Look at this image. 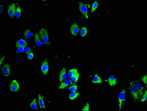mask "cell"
Wrapping results in <instances>:
<instances>
[{"label":"cell","mask_w":147,"mask_h":111,"mask_svg":"<svg viewBox=\"0 0 147 111\" xmlns=\"http://www.w3.org/2000/svg\"><path fill=\"white\" fill-rule=\"evenodd\" d=\"M1 71L3 76L6 77H8L10 76L11 71L10 67L8 63L4 64L1 67Z\"/></svg>","instance_id":"obj_3"},{"label":"cell","mask_w":147,"mask_h":111,"mask_svg":"<svg viewBox=\"0 0 147 111\" xmlns=\"http://www.w3.org/2000/svg\"><path fill=\"white\" fill-rule=\"evenodd\" d=\"M25 46H22V47H19L16 50L17 53H21V52H23L24 51V49H25Z\"/></svg>","instance_id":"obj_30"},{"label":"cell","mask_w":147,"mask_h":111,"mask_svg":"<svg viewBox=\"0 0 147 111\" xmlns=\"http://www.w3.org/2000/svg\"><path fill=\"white\" fill-rule=\"evenodd\" d=\"M72 84V81L70 79H66L64 80V81L61 82L58 88L60 89H63Z\"/></svg>","instance_id":"obj_11"},{"label":"cell","mask_w":147,"mask_h":111,"mask_svg":"<svg viewBox=\"0 0 147 111\" xmlns=\"http://www.w3.org/2000/svg\"><path fill=\"white\" fill-rule=\"evenodd\" d=\"M147 91H146L143 95H142V97L141 100V101L142 102H144L145 101L147 100Z\"/></svg>","instance_id":"obj_27"},{"label":"cell","mask_w":147,"mask_h":111,"mask_svg":"<svg viewBox=\"0 0 147 111\" xmlns=\"http://www.w3.org/2000/svg\"><path fill=\"white\" fill-rule=\"evenodd\" d=\"M141 80L145 85H147V75L143 76L141 78Z\"/></svg>","instance_id":"obj_31"},{"label":"cell","mask_w":147,"mask_h":111,"mask_svg":"<svg viewBox=\"0 0 147 111\" xmlns=\"http://www.w3.org/2000/svg\"><path fill=\"white\" fill-rule=\"evenodd\" d=\"M38 101H39V105L41 109H45V102L44 101V97L42 95L40 94L38 95Z\"/></svg>","instance_id":"obj_15"},{"label":"cell","mask_w":147,"mask_h":111,"mask_svg":"<svg viewBox=\"0 0 147 111\" xmlns=\"http://www.w3.org/2000/svg\"><path fill=\"white\" fill-rule=\"evenodd\" d=\"M70 31L72 35L74 36L77 35L80 31L79 26L78 24L76 23L72 24L71 26Z\"/></svg>","instance_id":"obj_10"},{"label":"cell","mask_w":147,"mask_h":111,"mask_svg":"<svg viewBox=\"0 0 147 111\" xmlns=\"http://www.w3.org/2000/svg\"><path fill=\"white\" fill-rule=\"evenodd\" d=\"M21 9L20 7L18 6L16 9L15 16L16 18H19L21 15Z\"/></svg>","instance_id":"obj_23"},{"label":"cell","mask_w":147,"mask_h":111,"mask_svg":"<svg viewBox=\"0 0 147 111\" xmlns=\"http://www.w3.org/2000/svg\"><path fill=\"white\" fill-rule=\"evenodd\" d=\"M39 36L42 39L43 43L47 44L49 40V37L47 32L45 28H43L40 29L39 31Z\"/></svg>","instance_id":"obj_1"},{"label":"cell","mask_w":147,"mask_h":111,"mask_svg":"<svg viewBox=\"0 0 147 111\" xmlns=\"http://www.w3.org/2000/svg\"><path fill=\"white\" fill-rule=\"evenodd\" d=\"M80 93L79 92H76V91L75 92H71V93H70L69 95V97L70 99L71 100H74L76 99V98H78V97L80 95Z\"/></svg>","instance_id":"obj_17"},{"label":"cell","mask_w":147,"mask_h":111,"mask_svg":"<svg viewBox=\"0 0 147 111\" xmlns=\"http://www.w3.org/2000/svg\"><path fill=\"white\" fill-rule=\"evenodd\" d=\"M16 4L15 3H13L9 6L8 13L10 17H13L15 15L16 12Z\"/></svg>","instance_id":"obj_8"},{"label":"cell","mask_w":147,"mask_h":111,"mask_svg":"<svg viewBox=\"0 0 147 111\" xmlns=\"http://www.w3.org/2000/svg\"><path fill=\"white\" fill-rule=\"evenodd\" d=\"M137 88V90H138V95H143V86L140 83L137 82L136 85Z\"/></svg>","instance_id":"obj_19"},{"label":"cell","mask_w":147,"mask_h":111,"mask_svg":"<svg viewBox=\"0 0 147 111\" xmlns=\"http://www.w3.org/2000/svg\"><path fill=\"white\" fill-rule=\"evenodd\" d=\"M108 82L110 86H114L117 84V79L114 76H110L108 79Z\"/></svg>","instance_id":"obj_12"},{"label":"cell","mask_w":147,"mask_h":111,"mask_svg":"<svg viewBox=\"0 0 147 111\" xmlns=\"http://www.w3.org/2000/svg\"><path fill=\"white\" fill-rule=\"evenodd\" d=\"M35 44L37 46L39 47H42L43 46V42L41 41L39 35L37 33L35 34Z\"/></svg>","instance_id":"obj_14"},{"label":"cell","mask_w":147,"mask_h":111,"mask_svg":"<svg viewBox=\"0 0 147 111\" xmlns=\"http://www.w3.org/2000/svg\"><path fill=\"white\" fill-rule=\"evenodd\" d=\"M27 45H28V43L25 40L23 39H20L16 42V46L17 48L22 47V46L26 47Z\"/></svg>","instance_id":"obj_13"},{"label":"cell","mask_w":147,"mask_h":111,"mask_svg":"<svg viewBox=\"0 0 147 111\" xmlns=\"http://www.w3.org/2000/svg\"><path fill=\"white\" fill-rule=\"evenodd\" d=\"M79 76H80V74H79V73H78L71 78V80L72 81H73L74 82H77L78 79H79Z\"/></svg>","instance_id":"obj_26"},{"label":"cell","mask_w":147,"mask_h":111,"mask_svg":"<svg viewBox=\"0 0 147 111\" xmlns=\"http://www.w3.org/2000/svg\"><path fill=\"white\" fill-rule=\"evenodd\" d=\"M0 13L2 12V11L3 10V6L2 5H1L0 6Z\"/></svg>","instance_id":"obj_34"},{"label":"cell","mask_w":147,"mask_h":111,"mask_svg":"<svg viewBox=\"0 0 147 111\" xmlns=\"http://www.w3.org/2000/svg\"><path fill=\"white\" fill-rule=\"evenodd\" d=\"M33 57H34V54L32 52H31L27 54V58L29 60L33 59Z\"/></svg>","instance_id":"obj_32"},{"label":"cell","mask_w":147,"mask_h":111,"mask_svg":"<svg viewBox=\"0 0 147 111\" xmlns=\"http://www.w3.org/2000/svg\"><path fill=\"white\" fill-rule=\"evenodd\" d=\"M30 107L33 109H37L38 107H37V100L36 99H34L33 100L30 104Z\"/></svg>","instance_id":"obj_21"},{"label":"cell","mask_w":147,"mask_h":111,"mask_svg":"<svg viewBox=\"0 0 147 111\" xmlns=\"http://www.w3.org/2000/svg\"><path fill=\"white\" fill-rule=\"evenodd\" d=\"M5 56H3L1 58H0V67H2V64L3 63V61L5 59Z\"/></svg>","instance_id":"obj_33"},{"label":"cell","mask_w":147,"mask_h":111,"mask_svg":"<svg viewBox=\"0 0 147 111\" xmlns=\"http://www.w3.org/2000/svg\"><path fill=\"white\" fill-rule=\"evenodd\" d=\"M90 105L89 103H87L86 104L85 106L83 107L82 109V111H89L90 110Z\"/></svg>","instance_id":"obj_28"},{"label":"cell","mask_w":147,"mask_h":111,"mask_svg":"<svg viewBox=\"0 0 147 111\" xmlns=\"http://www.w3.org/2000/svg\"><path fill=\"white\" fill-rule=\"evenodd\" d=\"M125 97H126V91L124 89H123L119 94L118 96V97H117L118 100L119 101V111H120L122 109L123 102L125 100Z\"/></svg>","instance_id":"obj_5"},{"label":"cell","mask_w":147,"mask_h":111,"mask_svg":"<svg viewBox=\"0 0 147 111\" xmlns=\"http://www.w3.org/2000/svg\"><path fill=\"white\" fill-rule=\"evenodd\" d=\"M79 9L82 14L84 15L86 19H88L89 18L88 15V8L86 5L84 4L82 2H79Z\"/></svg>","instance_id":"obj_2"},{"label":"cell","mask_w":147,"mask_h":111,"mask_svg":"<svg viewBox=\"0 0 147 111\" xmlns=\"http://www.w3.org/2000/svg\"><path fill=\"white\" fill-rule=\"evenodd\" d=\"M68 75L67 73V70L65 68H63L60 72L59 76V80L60 82H62L67 78Z\"/></svg>","instance_id":"obj_9"},{"label":"cell","mask_w":147,"mask_h":111,"mask_svg":"<svg viewBox=\"0 0 147 111\" xmlns=\"http://www.w3.org/2000/svg\"><path fill=\"white\" fill-rule=\"evenodd\" d=\"M130 90L131 94L135 100H137L139 97L138 90L137 86L133 83H130Z\"/></svg>","instance_id":"obj_4"},{"label":"cell","mask_w":147,"mask_h":111,"mask_svg":"<svg viewBox=\"0 0 147 111\" xmlns=\"http://www.w3.org/2000/svg\"><path fill=\"white\" fill-rule=\"evenodd\" d=\"M99 3L98 1H96V0L94 1V2L92 4V7H91V12L92 13H93L94 11H95L97 9Z\"/></svg>","instance_id":"obj_24"},{"label":"cell","mask_w":147,"mask_h":111,"mask_svg":"<svg viewBox=\"0 0 147 111\" xmlns=\"http://www.w3.org/2000/svg\"><path fill=\"white\" fill-rule=\"evenodd\" d=\"M88 30L86 27L83 26L81 29L80 34L82 37H84L86 36L88 33Z\"/></svg>","instance_id":"obj_22"},{"label":"cell","mask_w":147,"mask_h":111,"mask_svg":"<svg viewBox=\"0 0 147 111\" xmlns=\"http://www.w3.org/2000/svg\"><path fill=\"white\" fill-rule=\"evenodd\" d=\"M40 69L43 75H46L49 72V63L47 60H45L42 62L40 66Z\"/></svg>","instance_id":"obj_7"},{"label":"cell","mask_w":147,"mask_h":111,"mask_svg":"<svg viewBox=\"0 0 147 111\" xmlns=\"http://www.w3.org/2000/svg\"><path fill=\"white\" fill-rule=\"evenodd\" d=\"M31 52V48H30V47L26 46V47L25 48L23 52L25 53L28 54L29 53H30Z\"/></svg>","instance_id":"obj_29"},{"label":"cell","mask_w":147,"mask_h":111,"mask_svg":"<svg viewBox=\"0 0 147 111\" xmlns=\"http://www.w3.org/2000/svg\"><path fill=\"white\" fill-rule=\"evenodd\" d=\"M68 90L70 92H75L78 89V86L76 84H71L68 88Z\"/></svg>","instance_id":"obj_25"},{"label":"cell","mask_w":147,"mask_h":111,"mask_svg":"<svg viewBox=\"0 0 147 111\" xmlns=\"http://www.w3.org/2000/svg\"><path fill=\"white\" fill-rule=\"evenodd\" d=\"M33 36V32L29 29H27L24 32V36L25 39H30Z\"/></svg>","instance_id":"obj_18"},{"label":"cell","mask_w":147,"mask_h":111,"mask_svg":"<svg viewBox=\"0 0 147 111\" xmlns=\"http://www.w3.org/2000/svg\"><path fill=\"white\" fill-rule=\"evenodd\" d=\"M19 88L20 86L16 80H13L9 85V89L12 92H17L19 90Z\"/></svg>","instance_id":"obj_6"},{"label":"cell","mask_w":147,"mask_h":111,"mask_svg":"<svg viewBox=\"0 0 147 111\" xmlns=\"http://www.w3.org/2000/svg\"><path fill=\"white\" fill-rule=\"evenodd\" d=\"M92 82L94 84H101L102 82L101 77L98 74H95L92 79Z\"/></svg>","instance_id":"obj_16"},{"label":"cell","mask_w":147,"mask_h":111,"mask_svg":"<svg viewBox=\"0 0 147 111\" xmlns=\"http://www.w3.org/2000/svg\"><path fill=\"white\" fill-rule=\"evenodd\" d=\"M78 73V71L77 69L73 68L69 70L68 73V76L71 78L73 76H74Z\"/></svg>","instance_id":"obj_20"}]
</instances>
